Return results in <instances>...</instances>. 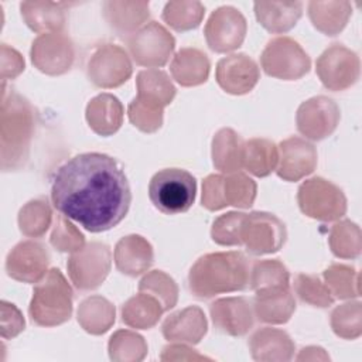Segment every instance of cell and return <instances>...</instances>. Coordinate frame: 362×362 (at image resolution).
I'll use <instances>...</instances> for the list:
<instances>
[{
    "label": "cell",
    "mask_w": 362,
    "mask_h": 362,
    "mask_svg": "<svg viewBox=\"0 0 362 362\" xmlns=\"http://www.w3.org/2000/svg\"><path fill=\"white\" fill-rule=\"evenodd\" d=\"M242 137L230 127L218 130L212 139V163L216 170L226 174L242 170Z\"/></svg>",
    "instance_id": "31"
},
{
    "label": "cell",
    "mask_w": 362,
    "mask_h": 362,
    "mask_svg": "<svg viewBox=\"0 0 362 362\" xmlns=\"http://www.w3.org/2000/svg\"><path fill=\"white\" fill-rule=\"evenodd\" d=\"M115 307L102 296H90L78 307V322L89 334H105L115 322Z\"/></svg>",
    "instance_id": "35"
},
{
    "label": "cell",
    "mask_w": 362,
    "mask_h": 362,
    "mask_svg": "<svg viewBox=\"0 0 362 362\" xmlns=\"http://www.w3.org/2000/svg\"><path fill=\"white\" fill-rule=\"evenodd\" d=\"M129 120L144 133H154L163 124V110L143 105L136 98L127 106Z\"/></svg>",
    "instance_id": "47"
},
{
    "label": "cell",
    "mask_w": 362,
    "mask_h": 362,
    "mask_svg": "<svg viewBox=\"0 0 362 362\" xmlns=\"http://www.w3.org/2000/svg\"><path fill=\"white\" fill-rule=\"evenodd\" d=\"M249 349L255 361H290L294 355V342L283 329L264 327L249 339Z\"/></svg>",
    "instance_id": "25"
},
{
    "label": "cell",
    "mask_w": 362,
    "mask_h": 362,
    "mask_svg": "<svg viewBox=\"0 0 362 362\" xmlns=\"http://www.w3.org/2000/svg\"><path fill=\"white\" fill-rule=\"evenodd\" d=\"M153 257L151 245L140 235L124 236L115 246V264L120 273L130 277L147 272Z\"/></svg>",
    "instance_id": "22"
},
{
    "label": "cell",
    "mask_w": 362,
    "mask_h": 362,
    "mask_svg": "<svg viewBox=\"0 0 362 362\" xmlns=\"http://www.w3.org/2000/svg\"><path fill=\"white\" fill-rule=\"evenodd\" d=\"M286 238V225L276 215L262 211L245 215L240 239L250 255L260 256L274 253L281 249Z\"/></svg>",
    "instance_id": "11"
},
{
    "label": "cell",
    "mask_w": 362,
    "mask_h": 362,
    "mask_svg": "<svg viewBox=\"0 0 362 362\" xmlns=\"http://www.w3.org/2000/svg\"><path fill=\"white\" fill-rule=\"evenodd\" d=\"M112 266V252L107 245L90 242L74 252L66 269L71 281L78 290L88 291L98 288L107 277Z\"/></svg>",
    "instance_id": "10"
},
{
    "label": "cell",
    "mask_w": 362,
    "mask_h": 362,
    "mask_svg": "<svg viewBox=\"0 0 362 362\" xmlns=\"http://www.w3.org/2000/svg\"><path fill=\"white\" fill-rule=\"evenodd\" d=\"M293 287L298 298L313 307L325 308L334 303L328 287L317 276L300 273L294 277Z\"/></svg>",
    "instance_id": "43"
},
{
    "label": "cell",
    "mask_w": 362,
    "mask_h": 362,
    "mask_svg": "<svg viewBox=\"0 0 362 362\" xmlns=\"http://www.w3.org/2000/svg\"><path fill=\"white\" fill-rule=\"evenodd\" d=\"M279 163V148L267 139H250L243 143L242 168L255 177H267L276 170Z\"/></svg>",
    "instance_id": "33"
},
{
    "label": "cell",
    "mask_w": 362,
    "mask_h": 362,
    "mask_svg": "<svg viewBox=\"0 0 362 362\" xmlns=\"http://www.w3.org/2000/svg\"><path fill=\"white\" fill-rule=\"evenodd\" d=\"M28 314L40 327L61 325L71 318L72 288L59 269H49L35 284Z\"/></svg>",
    "instance_id": "4"
},
{
    "label": "cell",
    "mask_w": 362,
    "mask_h": 362,
    "mask_svg": "<svg viewBox=\"0 0 362 362\" xmlns=\"http://www.w3.org/2000/svg\"><path fill=\"white\" fill-rule=\"evenodd\" d=\"M24 71V58L18 51L1 44V79H14Z\"/></svg>",
    "instance_id": "49"
},
{
    "label": "cell",
    "mask_w": 362,
    "mask_h": 362,
    "mask_svg": "<svg viewBox=\"0 0 362 362\" xmlns=\"http://www.w3.org/2000/svg\"><path fill=\"white\" fill-rule=\"evenodd\" d=\"M246 214L243 212H228L218 216L211 229V238L215 243L222 246H239L242 245L240 229Z\"/></svg>",
    "instance_id": "45"
},
{
    "label": "cell",
    "mask_w": 362,
    "mask_h": 362,
    "mask_svg": "<svg viewBox=\"0 0 362 362\" xmlns=\"http://www.w3.org/2000/svg\"><path fill=\"white\" fill-rule=\"evenodd\" d=\"M161 361H191V359H211L208 356L199 355L195 349H191L182 344H171L163 348V354L160 356Z\"/></svg>",
    "instance_id": "50"
},
{
    "label": "cell",
    "mask_w": 362,
    "mask_h": 362,
    "mask_svg": "<svg viewBox=\"0 0 362 362\" xmlns=\"http://www.w3.org/2000/svg\"><path fill=\"white\" fill-rule=\"evenodd\" d=\"M0 113V147L1 170L16 171L21 168L30 154V146L35 130V112L31 103L16 90H6L1 85Z\"/></svg>",
    "instance_id": "3"
},
{
    "label": "cell",
    "mask_w": 362,
    "mask_h": 362,
    "mask_svg": "<svg viewBox=\"0 0 362 362\" xmlns=\"http://www.w3.org/2000/svg\"><path fill=\"white\" fill-rule=\"evenodd\" d=\"M279 164L276 174L284 181H300L317 167L315 147L301 137H288L279 144Z\"/></svg>",
    "instance_id": "18"
},
{
    "label": "cell",
    "mask_w": 362,
    "mask_h": 362,
    "mask_svg": "<svg viewBox=\"0 0 362 362\" xmlns=\"http://www.w3.org/2000/svg\"><path fill=\"white\" fill-rule=\"evenodd\" d=\"M68 6V3L23 1L20 3V11L28 28L41 35L61 31L66 20L65 7Z\"/></svg>",
    "instance_id": "26"
},
{
    "label": "cell",
    "mask_w": 362,
    "mask_h": 362,
    "mask_svg": "<svg viewBox=\"0 0 362 362\" xmlns=\"http://www.w3.org/2000/svg\"><path fill=\"white\" fill-rule=\"evenodd\" d=\"M197 195L195 177L184 168H163L157 171L148 184L151 204L165 215L187 212Z\"/></svg>",
    "instance_id": "5"
},
{
    "label": "cell",
    "mask_w": 362,
    "mask_h": 362,
    "mask_svg": "<svg viewBox=\"0 0 362 362\" xmlns=\"http://www.w3.org/2000/svg\"><path fill=\"white\" fill-rule=\"evenodd\" d=\"M49 253L47 247L34 240H23L17 243L6 257V272L8 277L37 284L48 272Z\"/></svg>",
    "instance_id": "17"
},
{
    "label": "cell",
    "mask_w": 362,
    "mask_h": 362,
    "mask_svg": "<svg viewBox=\"0 0 362 362\" xmlns=\"http://www.w3.org/2000/svg\"><path fill=\"white\" fill-rule=\"evenodd\" d=\"M209 314L218 332L242 337L250 331L255 322L252 304L245 297H225L209 305Z\"/></svg>",
    "instance_id": "20"
},
{
    "label": "cell",
    "mask_w": 362,
    "mask_h": 362,
    "mask_svg": "<svg viewBox=\"0 0 362 362\" xmlns=\"http://www.w3.org/2000/svg\"><path fill=\"white\" fill-rule=\"evenodd\" d=\"M1 338L10 339L17 337L24 329V318L20 310L7 301H1Z\"/></svg>",
    "instance_id": "48"
},
{
    "label": "cell",
    "mask_w": 362,
    "mask_h": 362,
    "mask_svg": "<svg viewBox=\"0 0 362 362\" xmlns=\"http://www.w3.org/2000/svg\"><path fill=\"white\" fill-rule=\"evenodd\" d=\"M246 30L247 24L243 14L232 6H222L209 16L204 34L208 47L214 52L225 54L242 45Z\"/></svg>",
    "instance_id": "14"
},
{
    "label": "cell",
    "mask_w": 362,
    "mask_h": 362,
    "mask_svg": "<svg viewBox=\"0 0 362 362\" xmlns=\"http://www.w3.org/2000/svg\"><path fill=\"white\" fill-rule=\"evenodd\" d=\"M250 266L238 250L215 252L201 256L189 269L188 288L198 298L245 290L249 286Z\"/></svg>",
    "instance_id": "2"
},
{
    "label": "cell",
    "mask_w": 362,
    "mask_h": 362,
    "mask_svg": "<svg viewBox=\"0 0 362 362\" xmlns=\"http://www.w3.org/2000/svg\"><path fill=\"white\" fill-rule=\"evenodd\" d=\"M52 211L47 199L35 198L28 201L18 212V228L27 238H40L49 228Z\"/></svg>",
    "instance_id": "37"
},
{
    "label": "cell",
    "mask_w": 362,
    "mask_h": 362,
    "mask_svg": "<svg viewBox=\"0 0 362 362\" xmlns=\"http://www.w3.org/2000/svg\"><path fill=\"white\" fill-rule=\"evenodd\" d=\"M206 318L204 311L197 305H189L177 311L163 322L161 331L167 341L198 344L206 334Z\"/></svg>",
    "instance_id": "21"
},
{
    "label": "cell",
    "mask_w": 362,
    "mask_h": 362,
    "mask_svg": "<svg viewBox=\"0 0 362 362\" xmlns=\"http://www.w3.org/2000/svg\"><path fill=\"white\" fill-rule=\"evenodd\" d=\"M260 65L269 76L296 81L308 74L311 59L296 40L283 35L267 42L260 55Z\"/></svg>",
    "instance_id": "8"
},
{
    "label": "cell",
    "mask_w": 362,
    "mask_h": 362,
    "mask_svg": "<svg viewBox=\"0 0 362 362\" xmlns=\"http://www.w3.org/2000/svg\"><path fill=\"white\" fill-rule=\"evenodd\" d=\"M352 14L349 1H310L308 17L313 25L325 35H337Z\"/></svg>",
    "instance_id": "32"
},
{
    "label": "cell",
    "mask_w": 362,
    "mask_h": 362,
    "mask_svg": "<svg viewBox=\"0 0 362 362\" xmlns=\"http://www.w3.org/2000/svg\"><path fill=\"white\" fill-rule=\"evenodd\" d=\"M148 1H105L103 16L107 24L127 37L136 33L148 18Z\"/></svg>",
    "instance_id": "30"
},
{
    "label": "cell",
    "mask_w": 362,
    "mask_h": 362,
    "mask_svg": "<svg viewBox=\"0 0 362 362\" xmlns=\"http://www.w3.org/2000/svg\"><path fill=\"white\" fill-rule=\"evenodd\" d=\"M253 8L259 24L272 34L290 31L303 16L301 1H256Z\"/></svg>",
    "instance_id": "23"
},
{
    "label": "cell",
    "mask_w": 362,
    "mask_h": 362,
    "mask_svg": "<svg viewBox=\"0 0 362 362\" xmlns=\"http://www.w3.org/2000/svg\"><path fill=\"white\" fill-rule=\"evenodd\" d=\"M30 55L38 71L52 76L68 72L75 58L72 41L62 33L38 35L33 41Z\"/></svg>",
    "instance_id": "16"
},
{
    "label": "cell",
    "mask_w": 362,
    "mask_h": 362,
    "mask_svg": "<svg viewBox=\"0 0 362 362\" xmlns=\"http://www.w3.org/2000/svg\"><path fill=\"white\" fill-rule=\"evenodd\" d=\"M209 58L198 48H181L173 58L170 71L181 86H197L206 82L209 75Z\"/></svg>",
    "instance_id": "28"
},
{
    "label": "cell",
    "mask_w": 362,
    "mask_h": 362,
    "mask_svg": "<svg viewBox=\"0 0 362 362\" xmlns=\"http://www.w3.org/2000/svg\"><path fill=\"white\" fill-rule=\"evenodd\" d=\"M259 78L257 64L246 54H230L216 64L215 79L226 93L245 95L256 86Z\"/></svg>",
    "instance_id": "19"
},
{
    "label": "cell",
    "mask_w": 362,
    "mask_h": 362,
    "mask_svg": "<svg viewBox=\"0 0 362 362\" xmlns=\"http://www.w3.org/2000/svg\"><path fill=\"white\" fill-rule=\"evenodd\" d=\"M324 280L334 298L359 297V274L351 266L331 264L324 270Z\"/></svg>",
    "instance_id": "40"
},
{
    "label": "cell",
    "mask_w": 362,
    "mask_h": 362,
    "mask_svg": "<svg viewBox=\"0 0 362 362\" xmlns=\"http://www.w3.org/2000/svg\"><path fill=\"white\" fill-rule=\"evenodd\" d=\"M205 14V7L199 1H168L163 10V20L175 31L197 28Z\"/></svg>",
    "instance_id": "38"
},
{
    "label": "cell",
    "mask_w": 362,
    "mask_h": 362,
    "mask_svg": "<svg viewBox=\"0 0 362 362\" xmlns=\"http://www.w3.org/2000/svg\"><path fill=\"white\" fill-rule=\"evenodd\" d=\"M331 327L341 338H358L361 335V303H345L337 307L331 314Z\"/></svg>",
    "instance_id": "44"
},
{
    "label": "cell",
    "mask_w": 362,
    "mask_h": 362,
    "mask_svg": "<svg viewBox=\"0 0 362 362\" xmlns=\"http://www.w3.org/2000/svg\"><path fill=\"white\" fill-rule=\"evenodd\" d=\"M89 127L99 136L116 133L123 123V105L112 93H100L89 100L85 112Z\"/></svg>",
    "instance_id": "24"
},
{
    "label": "cell",
    "mask_w": 362,
    "mask_h": 362,
    "mask_svg": "<svg viewBox=\"0 0 362 362\" xmlns=\"http://www.w3.org/2000/svg\"><path fill=\"white\" fill-rule=\"evenodd\" d=\"M133 61L140 66L156 69L164 66L175 47L174 37L157 21H150L126 40Z\"/></svg>",
    "instance_id": "9"
},
{
    "label": "cell",
    "mask_w": 362,
    "mask_h": 362,
    "mask_svg": "<svg viewBox=\"0 0 362 362\" xmlns=\"http://www.w3.org/2000/svg\"><path fill=\"white\" fill-rule=\"evenodd\" d=\"M329 247L337 257L355 259L361 253V232L356 223L341 221L331 228Z\"/></svg>",
    "instance_id": "39"
},
{
    "label": "cell",
    "mask_w": 362,
    "mask_h": 362,
    "mask_svg": "<svg viewBox=\"0 0 362 362\" xmlns=\"http://www.w3.org/2000/svg\"><path fill=\"white\" fill-rule=\"evenodd\" d=\"M250 288L257 291L290 287V273L279 260H259L250 269Z\"/></svg>",
    "instance_id": "36"
},
{
    "label": "cell",
    "mask_w": 362,
    "mask_h": 362,
    "mask_svg": "<svg viewBox=\"0 0 362 362\" xmlns=\"http://www.w3.org/2000/svg\"><path fill=\"white\" fill-rule=\"evenodd\" d=\"M301 212L321 222H331L346 214V198L339 187L322 177L304 181L297 191Z\"/></svg>",
    "instance_id": "7"
},
{
    "label": "cell",
    "mask_w": 362,
    "mask_h": 362,
    "mask_svg": "<svg viewBox=\"0 0 362 362\" xmlns=\"http://www.w3.org/2000/svg\"><path fill=\"white\" fill-rule=\"evenodd\" d=\"M296 311V300L287 288L257 291L253 300V313L266 324H284Z\"/></svg>",
    "instance_id": "27"
},
{
    "label": "cell",
    "mask_w": 362,
    "mask_h": 362,
    "mask_svg": "<svg viewBox=\"0 0 362 362\" xmlns=\"http://www.w3.org/2000/svg\"><path fill=\"white\" fill-rule=\"evenodd\" d=\"M358 55L342 44H332L317 59L315 71L324 88L338 92L351 88L359 78Z\"/></svg>",
    "instance_id": "12"
},
{
    "label": "cell",
    "mask_w": 362,
    "mask_h": 362,
    "mask_svg": "<svg viewBox=\"0 0 362 362\" xmlns=\"http://www.w3.org/2000/svg\"><path fill=\"white\" fill-rule=\"evenodd\" d=\"M341 119L338 105L328 96H314L303 102L296 115L298 132L310 140L320 141L331 136Z\"/></svg>",
    "instance_id": "15"
},
{
    "label": "cell",
    "mask_w": 362,
    "mask_h": 362,
    "mask_svg": "<svg viewBox=\"0 0 362 362\" xmlns=\"http://www.w3.org/2000/svg\"><path fill=\"white\" fill-rule=\"evenodd\" d=\"M164 308L151 294L141 293L130 297L122 307V321L136 329H148L154 327Z\"/></svg>",
    "instance_id": "34"
},
{
    "label": "cell",
    "mask_w": 362,
    "mask_h": 362,
    "mask_svg": "<svg viewBox=\"0 0 362 362\" xmlns=\"http://www.w3.org/2000/svg\"><path fill=\"white\" fill-rule=\"evenodd\" d=\"M139 291L151 294L156 297L164 311L175 307L178 300V287L173 277H170L163 270H151L139 283Z\"/></svg>",
    "instance_id": "41"
},
{
    "label": "cell",
    "mask_w": 362,
    "mask_h": 362,
    "mask_svg": "<svg viewBox=\"0 0 362 362\" xmlns=\"http://www.w3.org/2000/svg\"><path fill=\"white\" fill-rule=\"evenodd\" d=\"M49 240L57 250L65 253H74L85 246V236L61 214L55 219Z\"/></svg>",
    "instance_id": "46"
},
{
    "label": "cell",
    "mask_w": 362,
    "mask_h": 362,
    "mask_svg": "<svg viewBox=\"0 0 362 362\" xmlns=\"http://www.w3.org/2000/svg\"><path fill=\"white\" fill-rule=\"evenodd\" d=\"M137 96L143 105L163 110L175 96V88L168 75L160 69H144L136 78Z\"/></svg>",
    "instance_id": "29"
},
{
    "label": "cell",
    "mask_w": 362,
    "mask_h": 362,
    "mask_svg": "<svg viewBox=\"0 0 362 362\" xmlns=\"http://www.w3.org/2000/svg\"><path fill=\"white\" fill-rule=\"evenodd\" d=\"M107 348L112 361H141L147 354L144 338L127 329L116 331L110 337Z\"/></svg>",
    "instance_id": "42"
},
{
    "label": "cell",
    "mask_w": 362,
    "mask_h": 362,
    "mask_svg": "<svg viewBox=\"0 0 362 362\" xmlns=\"http://www.w3.org/2000/svg\"><path fill=\"white\" fill-rule=\"evenodd\" d=\"M133 72L127 52L116 44H103L88 61V79L98 88L110 89L123 85Z\"/></svg>",
    "instance_id": "13"
},
{
    "label": "cell",
    "mask_w": 362,
    "mask_h": 362,
    "mask_svg": "<svg viewBox=\"0 0 362 362\" xmlns=\"http://www.w3.org/2000/svg\"><path fill=\"white\" fill-rule=\"evenodd\" d=\"M54 208L92 233L117 226L127 215L132 191L116 158L82 153L65 161L51 182Z\"/></svg>",
    "instance_id": "1"
},
{
    "label": "cell",
    "mask_w": 362,
    "mask_h": 362,
    "mask_svg": "<svg viewBox=\"0 0 362 362\" xmlns=\"http://www.w3.org/2000/svg\"><path fill=\"white\" fill-rule=\"evenodd\" d=\"M256 182L242 173L229 175L211 174L202 182V206L219 211L228 205L250 208L256 198Z\"/></svg>",
    "instance_id": "6"
}]
</instances>
